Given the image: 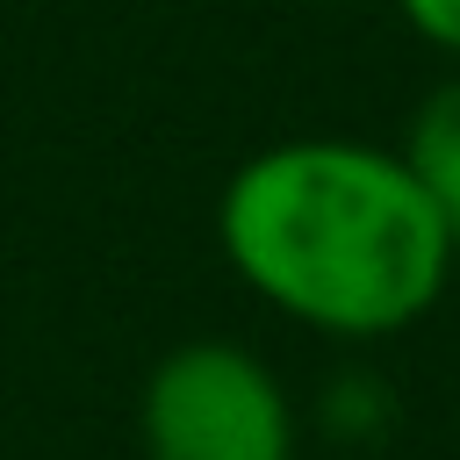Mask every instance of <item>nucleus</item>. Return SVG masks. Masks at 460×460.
Listing matches in <instances>:
<instances>
[{"label": "nucleus", "mask_w": 460, "mask_h": 460, "mask_svg": "<svg viewBox=\"0 0 460 460\" xmlns=\"http://www.w3.org/2000/svg\"><path fill=\"white\" fill-rule=\"evenodd\" d=\"M395 151L410 158V172L431 187V201L446 208V223H453V237H460V72L438 79V86L417 101L410 137H402Z\"/></svg>", "instance_id": "obj_3"}, {"label": "nucleus", "mask_w": 460, "mask_h": 460, "mask_svg": "<svg viewBox=\"0 0 460 460\" xmlns=\"http://www.w3.org/2000/svg\"><path fill=\"white\" fill-rule=\"evenodd\" d=\"M137 438L144 460H295V402L252 345L187 338L144 374Z\"/></svg>", "instance_id": "obj_2"}, {"label": "nucleus", "mask_w": 460, "mask_h": 460, "mask_svg": "<svg viewBox=\"0 0 460 460\" xmlns=\"http://www.w3.org/2000/svg\"><path fill=\"white\" fill-rule=\"evenodd\" d=\"M223 266L288 323L395 338L446 295L460 237L402 151L359 137H280L216 194Z\"/></svg>", "instance_id": "obj_1"}, {"label": "nucleus", "mask_w": 460, "mask_h": 460, "mask_svg": "<svg viewBox=\"0 0 460 460\" xmlns=\"http://www.w3.org/2000/svg\"><path fill=\"white\" fill-rule=\"evenodd\" d=\"M395 14L446 58H460V0H395Z\"/></svg>", "instance_id": "obj_4"}]
</instances>
